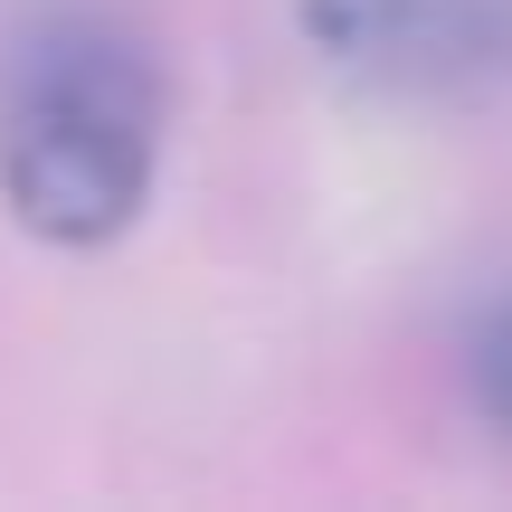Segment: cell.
<instances>
[{
    "label": "cell",
    "mask_w": 512,
    "mask_h": 512,
    "mask_svg": "<svg viewBox=\"0 0 512 512\" xmlns=\"http://www.w3.org/2000/svg\"><path fill=\"white\" fill-rule=\"evenodd\" d=\"M162 171V67L114 10H48L0 57V200L48 247H105Z\"/></svg>",
    "instance_id": "obj_1"
},
{
    "label": "cell",
    "mask_w": 512,
    "mask_h": 512,
    "mask_svg": "<svg viewBox=\"0 0 512 512\" xmlns=\"http://www.w3.org/2000/svg\"><path fill=\"white\" fill-rule=\"evenodd\" d=\"M304 29L323 38L342 67L418 76V67H446L456 0H304Z\"/></svg>",
    "instance_id": "obj_2"
},
{
    "label": "cell",
    "mask_w": 512,
    "mask_h": 512,
    "mask_svg": "<svg viewBox=\"0 0 512 512\" xmlns=\"http://www.w3.org/2000/svg\"><path fill=\"white\" fill-rule=\"evenodd\" d=\"M465 389H475V408L512 437V285L475 313V332H465Z\"/></svg>",
    "instance_id": "obj_3"
}]
</instances>
